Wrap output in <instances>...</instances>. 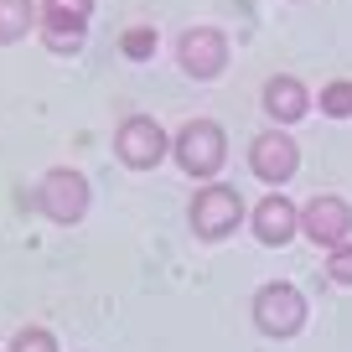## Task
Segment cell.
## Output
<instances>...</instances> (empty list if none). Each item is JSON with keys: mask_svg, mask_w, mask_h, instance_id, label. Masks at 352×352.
Returning a JSON list of instances; mask_svg holds the SVG:
<instances>
[{"mask_svg": "<svg viewBox=\"0 0 352 352\" xmlns=\"http://www.w3.org/2000/svg\"><path fill=\"white\" fill-rule=\"evenodd\" d=\"M42 16H67V21H88L94 0H42Z\"/></svg>", "mask_w": 352, "mask_h": 352, "instance_id": "17", "label": "cell"}, {"mask_svg": "<svg viewBox=\"0 0 352 352\" xmlns=\"http://www.w3.org/2000/svg\"><path fill=\"white\" fill-rule=\"evenodd\" d=\"M249 223H254V239H259L264 249H285L300 233V208L290 197H280V192H270V197H259V208H254Z\"/></svg>", "mask_w": 352, "mask_h": 352, "instance_id": "9", "label": "cell"}, {"mask_svg": "<svg viewBox=\"0 0 352 352\" xmlns=\"http://www.w3.org/2000/svg\"><path fill=\"white\" fill-rule=\"evenodd\" d=\"M171 155L187 176L212 182V176L223 171V161H228V135H223L218 120H187L171 135Z\"/></svg>", "mask_w": 352, "mask_h": 352, "instance_id": "1", "label": "cell"}, {"mask_svg": "<svg viewBox=\"0 0 352 352\" xmlns=\"http://www.w3.org/2000/svg\"><path fill=\"white\" fill-rule=\"evenodd\" d=\"M249 171L259 176V182H270V187H285L290 176L300 171V145L290 140V130H264V135H254L249 140Z\"/></svg>", "mask_w": 352, "mask_h": 352, "instance_id": "6", "label": "cell"}, {"mask_svg": "<svg viewBox=\"0 0 352 352\" xmlns=\"http://www.w3.org/2000/svg\"><path fill=\"white\" fill-rule=\"evenodd\" d=\"M187 223H192V233H197L202 243L228 239V233L243 223V197H239V187H223V182L197 187V197H192V208H187Z\"/></svg>", "mask_w": 352, "mask_h": 352, "instance_id": "2", "label": "cell"}, {"mask_svg": "<svg viewBox=\"0 0 352 352\" xmlns=\"http://www.w3.org/2000/svg\"><path fill=\"white\" fill-rule=\"evenodd\" d=\"M321 114H327V120H352V78L321 83Z\"/></svg>", "mask_w": 352, "mask_h": 352, "instance_id": "13", "label": "cell"}, {"mask_svg": "<svg viewBox=\"0 0 352 352\" xmlns=\"http://www.w3.org/2000/svg\"><path fill=\"white\" fill-rule=\"evenodd\" d=\"M11 352H57V337L47 327H21L11 337Z\"/></svg>", "mask_w": 352, "mask_h": 352, "instance_id": "15", "label": "cell"}, {"mask_svg": "<svg viewBox=\"0 0 352 352\" xmlns=\"http://www.w3.org/2000/svg\"><path fill=\"white\" fill-rule=\"evenodd\" d=\"M254 327L264 337H296L306 327V296L290 280H270L254 290Z\"/></svg>", "mask_w": 352, "mask_h": 352, "instance_id": "4", "label": "cell"}, {"mask_svg": "<svg viewBox=\"0 0 352 352\" xmlns=\"http://www.w3.org/2000/svg\"><path fill=\"white\" fill-rule=\"evenodd\" d=\"M300 233H306L316 249H337V243L352 239V208L347 197H337V192H316V197L300 208Z\"/></svg>", "mask_w": 352, "mask_h": 352, "instance_id": "7", "label": "cell"}, {"mask_svg": "<svg viewBox=\"0 0 352 352\" xmlns=\"http://www.w3.org/2000/svg\"><path fill=\"white\" fill-rule=\"evenodd\" d=\"M36 32H42V47L57 52V57L83 52V42H88V21H67V16H42Z\"/></svg>", "mask_w": 352, "mask_h": 352, "instance_id": "11", "label": "cell"}, {"mask_svg": "<svg viewBox=\"0 0 352 352\" xmlns=\"http://www.w3.org/2000/svg\"><path fill=\"white\" fill-rule=\"evenodd\" d=\"M176 63H182L187 78L212 83V78H223V67H228V36H223L218 26H192V32H182V42H176Z\"/></svg>", "mask_w": 352, "mask_h": 352, "instance_id": "8", "label": "cell"}, {"mask_svg": "<svg viewBox=\"0 0 352 352\" xmlns=\"http://www.w3.org/2000/svg\"><path fill=\"white\" fill-rule=\"evenodd\" d=\"M120 52L130 57V63H145V57H155V26H130V32L120 36Z\"/></svg>", "mask_w": 352, "mask_h": 352, "instance_id": "14", "label": "cell"}, {"mask_svg": "<svg viewBox=\"0 0 352 352\" xmlns=\"http://www.w3.org/2000/svg\"><path fill=\"white\" fill-rule=\"evenodd\" d=\"M264 114H270L280 130H290L296 120H306V114H311L306 83H300V78H290V73H275L270 83H264Z\"/></svg>", "mask_w": 352, "mask_h": 352, "instance_id": "10", "label": "cell"}, {"mask_svg": "<svg viewBox=\"0 0 352 352\" xmlns=\"http://www.w3.org/2000/svg\"><path fill=\"white\" fill-rule=\"evenodd\" d=\"M88 197H94V187H88V176L73 171V166H52V171L36 182V208H42L52 223H63V228L83 223Z\"/></svg>", "mask_w": 352, "mask_h": 352, "instance_id": "3", "label": "cell"}, {"mask_svg": "<svg viewBox=\"0 0 352 352\" xmlns=\"http://www.w3.org/2000/svg\"><path fill=\"white\" fill-rule=\"evenodd\" d=\"M114 155H120L130 171H155V166L171 155V135H166L161 120H151V114H130V120H120V130H114Z\"/></svg>", "mask_w": 352, "mask_h": 352, "instance_id": "5", "label": "cell"}, {"mask_svg": "<svg viewBox=\"0 0 352 352\" xmlns=\"http://www.w3.org/2000/svg\"><path fill=\"white\" fill-rule=\"evenodd\" d=\"M36 21H42V11H36L32 0H0V47L21 42Z\"/></svg>", "mask_w": 352, "mask_h": 352, "instance_id": "12", "label": "cell"}, {"mask_svg": "<svg viewBox=\"0 0 352 352\" xmlns=\"http://www.w3.org/2000/svg\"><path fill=\"white\" fill-rule=\"evenodd\" d=\"M327 280L331 285H352V239L327 254Z\"/></svg>", "mask_w": 352, "mask_h": 352, "instance_id": "16", "label": "cell"}]
</instances>
